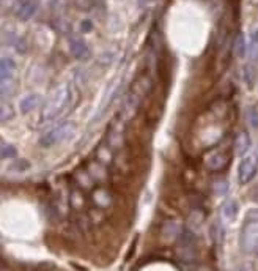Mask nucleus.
<instances>
[{"label":"nucleus","mask_w":258,"mask_h":271,"mask_svg":"<svg viewBox=\"0 0 258 271\" xmlns=\"http://www.w3.org/2000/svg\"><path fill=\"white\" fill-rule=\"evenodd\" d=\"M246 221H255L258 222V208H252L246 214Z\"/></svg>","instance_id":"22"},{"label":"nucleus","mask_w":258,"mask_h":271,"mask_svg":"<svg viewBox=\"0 0 258 271\" xmlns=\"http://www.w3.org/2000/svg\"><path fill=\"white\" fill-rule=\"evenodd\" d=\"M233 271H252V266L249 263H241L239 266H236Z\"/></svg>","instance_id":"23"},{"label":"nucleus","mask_w":258,"mask_h":271,"mask_svg":"<svg viewBox=\"0 0 258 271\" xmlns=\"http://www.w3.org/2000/svg\"><path fill=\"white\" fill-rule=\"evenodd\" d=\"M84 203H85V200H84L82 194H80L79 191L71 194V205H73V208H77V210H80V208L84 207Z\"/></svg>","instance_id":"21"},{"label":"nucleus","mask_w":258,"mask_h":271,"mask_svg":"<svg viewBox=\"0 0 258 271\" xmlns=\"http://www.w3.org/2000/svg\"><path fill=\"white\" fill-rule=\"evenodd\" d=\"M250 145H252L250 136H249L246 131L239 132L238 138H236V141H235V152H236V155H239L241 158L246 156V155L249 153V150H250Z\"/></svg>","instance_id":"10"},{"label":"nucleus","mask_w":258,"mask_h":271,"mask_svg":"<svg viewBox=\"0 0 258 271\" xmlns=\"http://www.w3.org/2000/svg\"><path fill=\"white\" fill-rule=\"evenodd\" d=\"M153 2H156V0H137V4H139L140 7H146V5H150V4H153Z\"/></svg>","instance_id":"24"},{"label":"nucleus","mask_w":258,"mask_h":271,"mask_svg":"<svg viewBox=\"0 0 258 271\" xmlns=\"http://www.w3.org/2000/svg\"><path fill=\"white\" fill-rule=\"evenodd\" d=\"M94 29V22L90 18H85L79 22V32L80 33H91Z\"/></svg>","instance_id":"19"},{"label":"nucleus","mask_w":258,"mask_h":271,"mask_svg":"<svg viewBox=\"0 0 258 271\" xmlns=\"http://www.w3.org/2000/svg\"><path fill=\"white\" fill-rule=\"evenodd\" d=\"M39 103H41V95L35 93V92L27 93V95H24V97L21 98V101H19V112L22 115L30 114V112H33L36 107L39 106Z\"/></svg>","instance_id":"9"},{"label":"nucleus","mask_w":258,"mask_h":271,"mask_svg":"<svg viewBox=\"0 0 258 271\" xmlns=\"http://www.w3.org/2000/svg\"><path fill=\"white\" fill-rule=\"evenodd\" d=\"M241 248L249 252L258 255V222L246 221L241 230Z\"/></svg>","instance_id":"4"},{"label":"nucleus","mask_w":258,"mask_h":271,"mask_svg":"<svg viewBox=\"0 0 258 271\" xmlns=\"http://www.w3.org/2000/svg\"><path fill=\"white\" fill-rule=\"evenodd\" d=\"M258 173V152H249L246 156H242L238 164V182L241 186H246Z\"/></svg>","instance_id":"3"},{"label":"nucleus","mask_w":258,"mask_h":271,"mask_svg":"<svg viewBox=\"0 0 258 271\" xmlns=\"http://www.w3.org/2000/svg\"><path fill=\"white\" fill-rule=\"evenodd\" d=\"M91 200L98 208H109L112 205V196L106 189H96L91 194Z\"/></svg>","instance_id":"11"},{"label":"nucleus","mask_w":258,"mask_h":271,"mask_svg":"<svg viewBox=\"0 0 258 271\" xmlns=\"http://www.w3.org/2000/svg\"><path fill=\"white\" fill-rule=\"evenodd\" d=\"M246 120L250 128L258 129V107L250 104L246 107Z\"/></svg>","instance_id":"14"},{"label":"nucleus","mask_w":258,"mask_h":271,"mask_svg":"<svg viewBox=\"0 0 258 271\" xmlns=\"http://www.w3.org/2000/svg\"><path fill=\"white\" fill-rule=\"evenodd\" d=\"M30 167H32V162L29 159L16 158L7 166V172H10V173H24L27 170H30Z\"/></svg>","instance_id":"12"},{"label":"nucleus","mask_w":258,"mask_h":271,"mask_svg":"<svg viewBox=\"0 0 258 271\" xmlns=\"http://www.w3.org/2000/svg\"><path fill=\"white\" fill-rule=\"evenodd\" d=\"M242 77H244V80H246L247 84H250L252 80H253V77H255V66L252 63H249V65H246V66L242 68Z\"/></svg>","instance_id":"20"},{"label":"nucleus","mask_w":258,"mask_h":271,"mask_svg":"<svg viewBox=\"0 0 258 271\" xmlns=\"http://www.w3.org/2000/svg\"><path fill=\"white\" fill-rule=\"evenodd\" d=\"M4 2H7V0H4Z\"/></svg>","instance_id":"26"},{"label":"nucleus","mask_w":258,"mask_h":271,"mask_svg":"<svg viewBox=\"0 0 258 271\" xmlns=\"http://www.w3.org/2000/svg\"><path fill=\"white\" fill-rule=\"evenodd\" d=\"M247 46H249V51H250V52L258 54V27H255V29L250 32Z\"/></svg>","instance_id":"17"},{"label":"nucleus","mask_w":258,"mask_h":271,"mask_svg":"<svg viewBox=\"0 0 258 271\" xmlns=\"http://www.w3.org/2000/svg\"><path fill=\"white\" fill-rule=\"evenodd\" d=\"M71 101H73L71 84L62 82L49 95V98L43 107V112H41V121H50L60 117L68 109V106L71 104Z\"/></svg>","instance_id":"1"},{"label":"nucleus","mask_w":258,"mask_h":271,"mask_svg":"<svg viewBox=\"0 0 258 271\" xmlns=\"http://www.w3.org/2000/svg\"><path fill=\"white\" fill-rule=\"evenodd\" d=\"M38 10H39L38 0H16L15 5H13V13H15V16L22 22L33 19L36 16Z\"/></svg>","instance_id":"5"},{"label":"nucleus","mask_w":258,"mask_h":271,"mask_svg":"<svg viewBox=\"0 0 258 271\" xmlns=\"http://www.w3.org/2000/svg\"><path fill=\"white\" fill-rule=\"evenodd\" d=\"M239 216V203L235 199H228L224 202L221 208V218L225 224H233Z\"/></svg>","instance_id":"7"},{"label":"nucleus","mask_w":258,"mask_h":271,"mask_svg":"<svg viewBox=\"0 0 258 271\" xmlns=\"http://www.w3.org/2000/svg\"><path fill=\"white\" fill-rule=\"evenodd\" d=\"M256 95H258V84H256Z\"/></svg>","instance_id":"25"},{"label":"nucleus","mask_w":258,"mask_h":271,"mask_svg":"<svg viewBox=\"0 0 258 271\" xmlns=\"http://www.w3.org/2000/svg\"><path fill=\"white\" fill-rule=\"evenodd\" d=\"M13 117H15V107H13L8 101H4L2 112H0V120H2V123H7V121H10Z\"/></svg>","instance_id":"16"},{"label":"nucleus","mask_w":258,"mask_h":271,"mask_svg":"<svg viewBox=\"0 0 258 271\" xmlns=\"http://www.w3.org/2000/svg\"><path fill=\"white\" fill-rule=\"evenodd\" d=\"M16 60L11 56H4L2 60H0V79H2V84L5 82H11L13 76L16 73Z\"/></svg>","instance_id":"8"},{"label":"nucleus","mask_w":258,"mask_h":271,"mask_svg":"<svg viewBox=\"0 0 258 271\" xmlns=\"http://www.w3.org/2000/svg\"><path fill=\"white\" fill-rule=\"evenodd\" d=\"M76 131V123L74 121H65L62 125L54 126L52 129L46 131L41 138H39L38 144L41 145L43 148H50V147H56L65 141H70Z\"/></svg>","instance_id":"2"},{"label":"nucleus","mask_w":258,"mask_h":271,"mask_svg":"<svg viewBox=\"0 0 258 271\" xmlns=\"http://www.w3.org/2000/svg\"><path fill=\"white\" fill-rule=\"evenodd\" d=\"M249 52V46H247V41L244 39L242 35H239L236 38V43H235V54H236V57L239 59H244L246 57V54Z\"/></svg>","instance_id":"15"},{"label":"nucleus","mask_w":258,"mask_h":271,"mask_svg":"<svg viewBox=\"0 0 258 271\" xmlns=\"http://www.w3.org/2000/svg\"><path fill=\"white\" fill-rule=\"evenodd\" d=\"M207 164L211 170H221L227 164V156L224 153H213L211 156H208Z\"/></svg>","instance_id":"13"},{"label":"nucleus","mask_w":258,"mask_h":271,"mask_svg":"<svg viewBox=\"0 0 258 271\" xmlns=\"http://www.w3.org/2000/svg\"><path fill=\"white\" fill-rule=\"evenodd\" d=\"M16 153H18V150H16L15 145H11V144H8V142H4V144H2V159L15 158Z\"/></svg>","instance_id":"18"},{"label":"nucleus","mask_w":258,"mask_h":271,"mask_svg":"<svg viewBox=\"0 0 258 271\" xmlns=\"http://www.w3.org/2000/svg\"><path fill=\"white\" fill-rule=\"evenodd\" d=\"M68 49H70L71 56L74 59H77V60L87 59L88 54H90V49H88L87 43L79 36H71L70 39H68Z\"/></svg>","instance_id":"6"}]
</instances>
